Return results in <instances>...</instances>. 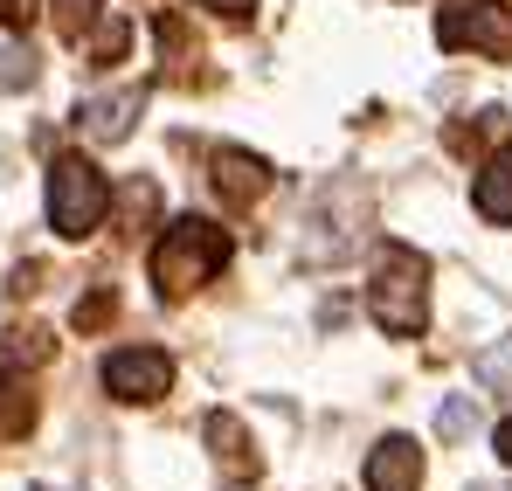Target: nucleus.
<instances>
[{
	"instance_id": "nucleus-1",
	"label": "nucleus",
	"mask_w": 512,
	"mask_h": 491,
	"mask_svg": "<svg viewBox=\"0 0 512 491\" xmlns=\"http://www.w3.org/2000/svg\"><path fill=\"white\" fill-rule=\"evenodd\" d=\"M367 312L388 339H416L429 326V256L409 243L374 249V277H367Z\"/></svg>"
},
{
	"instance_id": "nucleus-2",
	"label": "nucleus",
	"mask_w": 512,
	"mask_h": 491,
	"mask_svg": "<svg viewBox=\"0 0 512 491\" xmlns=\"http://www.w3.org/2000/svg\"><path fill=\"white\" fill-rule=\"evenodd\" d=\"M222 263H229V229H215L208 215H180L153 243V284L160 298H194Z\"/></svg>"
},
{
	"instance_id": "nucleus-3",
	"label": "nucleus",
	"mask_w": 512,
	"mask_h": 491,
	"mask_svg": "<svg viewBox=\"0 0 512 491\" xmlns=\"http://www.w3.org/2000/svg\"><path fill=\"white\" fill-rule=\"evenodd\" d=\"M104 208H111V180H104L90 160L63 153V160L49 166V222H56V236L84 243L90 229L104 222Z\"/></svg>"
},
{
	"instance_id": "nucleus-4",
	"label": "nucleus",
	"mask_w": 512,
	"mask_h": 491,
	"mask_svg": "<svg viewBox=\"0 0 512 491\" xmlns=\"http://www.w3.org/2000/svg\"><path fill=\"white\" fill-rule=\"evenodd\" d=\"M436 42L443 49H478L492 63H512V7L506 0H443Z\"/></svg>"
},
{
	"instance_id": "nucleus-5",
	"label": "nucleus",
	"mask_w": 512,
	"mask_h": 491,
	"mask_svg": "<svg viewBox=\"0 0 512 491\" xmlns=\"http://www.w3.org/2000/svg\"><path fill=\"white\" fill-rule=\"evenodd\" d=\"M104 388H111L118 402H160L173 388V360L160 346H118V353L104 360Z\"/></svg>"
},
{
	"instance_id": "nucleus-6",
	"label": "nucleus",
	"mask_w": 512,
	"mask_h": 491,
	"mask_svg": "<svg viewBox=\"0 0 512 491\" xmlns=\"http://www.w3.org/2000/svg\"><path fill=\"white\" fill-rule=\"evenodd\" d=\"M208 180H215V194H222L229 208H256V201L270 194L277 173H270V160H256V153H243V146H222Z\"/></svg>"
},
{
	"instance_id": "nucleus-7",
	"label": "nucleus",
	"mask_w": 512,
	"mask_h": 491,
	"mask_svg": "<svg viewBox=\"0 0 512 491\" xmlns=\"http://www.w3.org/2000/svg\"><path fill=\"white\" fill-rule=\"evenodd\" d=\"M423 485V450L416 436H381L367 457V491H416Z\"/></svg>"
},
{
	"instance_id": "nucleus-8",
	"label": "nucleus",
	"mask_w": 512,
	"mask_h": 491,
	"mask_svg": "<svg viewBox=\"0 0 512 491\" xmlns=\"http://www.w3.org/2000/svg\"><path fill=\"white\" fill-rule=\"evenodd\" d=\"M146 104V90H118V97H90L84 111H77V125H84L90 139H125L132 132V111Z\"/></svg>"
},
{
	"instance_id": "nucleus-9",
	"label": "nucleus",
	"mask_w": 512,
	"mask_h": 491,
	"mask_svg": "<svg viewBox=\"0 0 512 491\" xmlns=\"http://www.w3.org/2000/svg\"><path fill=\"white\" fill-rule=\"evenodd\" d=\"M471 201H478V215L485 222H512V153H492V160L478 166V187H471Z\"/></svg>"
},
{
	"instance_id": "nucleus-10",
	"label": "nucleus",
	"mask_w": 512,
	"mask_h": 491,
	"mask_svg": "<svg viewBox=\"0 0 512 491\" xmlns=\"http://www.w3.org/2000/svg\"><path fill=\"white\" fill-rule=\"evenodd\" d=\"M28 429H35V395H28V381L0 374V436H7V443H21Z\"/></svg>"
},
{
	"instance_id": "nucleus-11",
	"label": "nucleus",
	"mask_w": 512,
	"mask_h": 491,
	"mask_svg": "<svg viewBox=\"0 0 512 491\" xmlns=\"http://www.w3.org/2000/svg\"><path fill=\"white\" fill-rule=\"evenodd\" d=\"M208 443H215V457H229L236 471H256V450H250V436H243L236 415H208Z\"/></svg>"
},
{
	"instance_id": "nucleus-12",
	"label": "nucleus",
	"mask_w": 512,
	"mask_h": 491,
	"mask_svg": "<svg viewBox=\"0 0 512 491\" xmlns=\"http://www.w3.org/2000/svg\"><path fill=\"white\" fill-rule=\"evenodd\" d=\"M153 208H160L153 180H132V187H125V222H132V236H139V229H153Z\"/></svg>"
},
{
	"instance_id": "nucleus-13",
	"label": "nucleus",
	"mask_w": 512,
	"mask_h": 491,
	"mask_svg": "<svg viewBox=\"0 0 512 491\" xmlns=\"http://www.w3.org/2000/svg\"><path fill=\"white\" fill-rule=\"evenodd\" d=\"M7 360H21V367L49 360V332H42V326H21V332H7Z\"/></svg>"
},
{
	"instance_id": "nucleus-14",
	"label": "nucleus",
	"mask_w": 512,
	"mask_h": 491,
	"mask_svg": "<svg viewBox=\"0 0 512 491\" xmlns=\"http://www.w3.org/2000/svg\"><path fill=\"white\" fill-rule=\"evenodd\" d=\"M97 14H104V0H56V28L63 35H84Z\"/></svg>"
},
{
	"instance_id": "nucleus-15",
	"label": "nucleus",
	"mask_w": 512,
	"mask_h": 491,
	"mask_svg": "<svg viewBox=\"0 0 512 491\" xmlns=\"http://www.w3.org/2000/svg\"><path fill=\"white\" fill-rule=\"evenodd\" d=\"M125 42H132V28H125V21H104V28H97V42H90V56H97V63H118V56H125Z\"/></svg>"
},
{
	"instance_id": "nucleus-16",
	"label": "nucleus",
	"mask_w": 512,
	"mask_h": 491,
	"mask_svg": "<svg viewBox=\"0 0 512 491\" xmlns=\"http://www.w3.org/2000/svg\"><path fill=\"white\" fill-rule=\"evenodd\" d=\"M471 422H478V409H471V402H443V409H436V429H443V436H464Z\"/></svg>"
},
{
	"instance_id": "nucleus-17",
	"label": "nucleus",
	"mask_w": 512,
	"mask_h": 491,
	"mask_svg": "<svg viewBox=\"0 0 512 491\" xmlns=\"http://www.w3.org/2000/svg\"><path fill=\"white\" fill-rule=\"evenodd\" d=\"M35 7L42 0H0V28H35Z\"/></svg>"
},
{
	"instance_id": "nucleus-18",
	"label": "nucleus",
	"mask_w": 512,
	"mask_h": 491,
	"mask_svg": "<svg viewBox=\"0 0 512 491\" xmlns=\"http://www.w3.org/2000/svg\"><path fill=\"white\" fill-rule=\"evenodd\" d=\"M111 312H118V305H111V291H97V298H84V312H77V326H104V319H111Z\"/></svg>"
},
{
	"instance_id": "nucleus-19",
	"label": "nucleus",
	"mask_w": 512,
	"mask_h": 491,
	"mask_svg": "<svg viewBox=\"0 0 512 491\" xmlns=\"http://www.w3.org/2000/svg\"><path fill=\"white\" fill-rule=\"evenodd\" d=\"M201 7H215L222 21H250V7H256V0H201Z\"/></svg>"
},
{
	"instance_id": "nucleus-20",
	"label": "nucleus",
	"mask_w": 512,
	"mask_h": 491,
	"mask_svg": "<svg viewBox=\"0 0 512 491\" xmlns=\"http://www.w3.org/2000/svg\"><path fill=\"white\" fill-rule=\"evenodd\" d=\"M499 457L512 464V422H499Z\"/></svg>"
}]
</instances>
